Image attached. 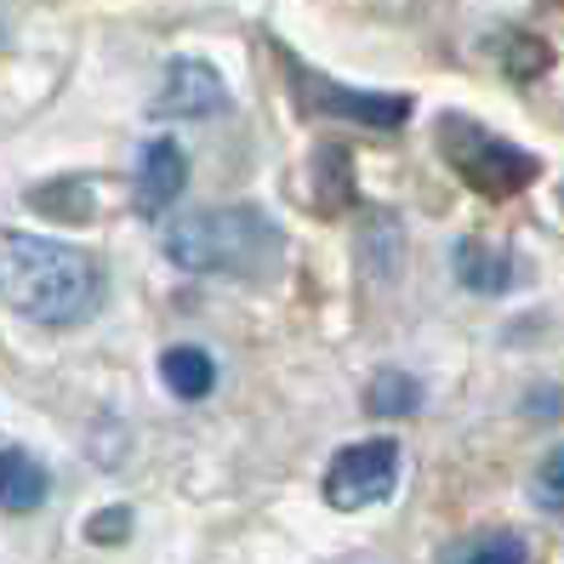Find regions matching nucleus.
<instances>
[{"label":"nucleus","mask_w":564,"mask_h":564,"mask_svg":"<svg viewBox=\"0 0 564 564\" xmlns=\"http://www.w3.org/2000/svg\"><path fill=\"white\" fill-rule=\"evenodd\" d=\"M547 63H553V52H547L536 35H519V29H513V35H502V69H508L513 80H536Z\"/></svg>","instance_id":"nucleus-15"},{"label":"nucleus","mask_w":564,"mask_h":564,"mask_svg":"<svg viewBox=\"0 0 564 564\" xmlns=\"http://www.w3.org/2000/svg\"><path fill=\"white\" fill-rule=\"evenodd\" d=\"M291 80L303 86L308 104L325 109V115H343V120H359V126H405L411 120V97L405 91H354V86H337V80H314L303 63H291Z\"/></svg>","instance_id":"nucleus-5"},{"label":"nucleus","mask_w":564,"mask_h":564,"mask_svg":"<svg viewBox=\"0 0 564 564\" xmlns=\"http://www.w3.org/2000/svg\"><path fill=\"white\" fill-rule=\"evenodd\" d=\"M0 303L35 325L69 330L104 308V269L80 246L0 228Z\"/></svg>","instance_id":"nucleus-1"},{"label":"nucleus","mask_w":564,"mask_h":564,"mask_svg":"<svg viewBox=\"0 0 564 564\" xmlns=\"http://www.w3.org/2000/svg\"><path fill=\"white\" fill-rule=\"evenodd\" d=\"M165 257L188 274H223V280H251L280 262V228L257 206H212L188 212L183 223L165 228Z\"/></svg>","instance_id":"nucleus-2"},{"label":"nucleus","mask_w":564,"mask_h":564,"mask_svg":"<svg viewBox=\"0 0 564 564\" xmlns=\"http://www.w3.org/2000/svg\"><path fill=\"white\" fill-rule=\"evenodd\" d=\"M126 536H131V508H104V513H91V524H86V542H104V547H115Z\"/></svg>","instance_id":"nucleus-16"},{"label":"nucleus","mask_w":564,"mask_h":564,"mask_svg":"<svg viewBox=\"0 0 564 564\" xmlns=\"http://www.w3.org/2000/svg\"><path fill=\"white\" fill-rule=\"evenodd\" d=\"M530 508L564 524V445H553L536 462V474H530Z\"/></svg>","instance_id":"nucleus-14"},{"label":"nucleus","mask_w":564,"mask_h":564,"mask_svg":"<svg viewBox=\"0 0 564 564\" xmlns=\"http://www.w3.org/2000/svg\"><path fill=\"white\" fill-rule=\"evenodd\" d=\"M440 564H530V542L519 530H474L440 553Z\"/></svg>","instance_id":"nucleus-10"},{"label":"nucleus","mask_w":564,"mask_h":564,"mask_svg":"<svg viewBox=\"0 0 564 564\" xmlns=\"http://www.w3.org/2000/svg\"><path fill=\"white\" fill-rule=\"evenodd\" d=\"M188 188V154L172 143V138H149L143 154H138V212L143 217H160L165 206H177V194Z\"/></svg>","instance_id":"nucleus-7"},{"label":"nucleus","mask_w":564,"mask_h":564,"mask_svg":"<svg viewBox=\"0 0 564 564\" xmlns=\"http://www.w3.org/2000/svg\"><path fill=\"white\" fill-rule=\"evenodd\" d=\"M29 206H35L41 217H57V223H86L97 212V183H86V177L46 183V188L29 194Z\"/></svg>","instance_id":"nucleus-12"},{"label":"nucleus","mask_w":564,"mask_h":564,"mask_svg":"<svg viewBox=\"0 0 564 564\" xmlns=\"http://www.w3.org/2000/svg\"><path fill=\"white\" fill-rule=\"evenodd\" d=\"M223 104H228V86L206 57H177L154 91V115H165V120H206Z\"/></svg>","instance_id":"nucleus-6"},{"label":"nucleus","mask_w":564,"mask_h":564,"mask_svg":"<svg viewBox=\"0 0 564 564\" xmlns=\"http://www.w3.org/2000/svg\"><path fill=\"white\" fill-rule=\"evenodd\" d=\"M400 440H354L343 445L337 456L325 462V479H319V496H325V508H337V513H365V508H382L393 490H400Z\"/></svg>","instance_id":"nucleus-4"},{"label":"nucleus","mask_w":564,"mask_h":564,"mask_svg":"<svg viewBox=\"0 0 564 564\" xmlns=\"http://www.w3.org/2000/svg\"><path fill=\"white\" fill-rule=\"evenodd\" d=\"M52 496V474L29 451H0V508L7 513H35Z\"/></svg>","instance_id":"nucleus-8"},{"label":"nucleus","mask_w":564,"mask_h":564,"mask_svg":"<svg viewBox=\"0 0 564 564\" xmlns=\"http://www.w3.org/2000/svg\"><path fill=\"white\" fill-rule=\"evenodd\" d=\"M451 262H456V274H462V285H468V291L496 296V291L513 285V257H496V251H485L479 240H462V246L451 251Z\"/></svg>","instance_id":"nucleus-11"},{"label":"nucleus","mask_w":564,"mask_h":564,"mask_svg":"<svg viewBox=\"0 0 564 564\" xmlns=\"http://www.w3.org/2000/svg\"><path fill=\"white\" fill-rule=\"evenodd\" d=\"M422 405V388L405 371H377L371 388H365V411L371 416H411Z\"/></svg>","instance_id":"nucleus-13"},{"label":"nucleus","mask_w":564,"mask_h":564,"mask_svg":"<svg viewBox=\"0 0 564 564\" xmlns=\"http://www.w3.org/2000/svg\"><path fill=\"white\" fill-rule=\"evenodd\" d=\"M434 138H440L445 165L474 194H485V200H508V194L530 188V183H536V172H542L530 149H519L513 138H496L490 126H479L468 115H440Z\"/></svg>","instance_id":"nucleus-3"},{"label":"nucleus","mask_w":564,"mask_h":564,"mask_svg":"<svg viewBox=\"0 0 564 564\" xmlns=\"http://www.w3.org/2000/svg\"><path fill=\"white\" fill-rule=\"evenodd\" d=\"M160 382L177 393V400H206V393L217 388V359L206 348H194V343H177V348H165L160 354Z\"/></svg>","instance_id":"nucleus-9"}]
</instances>
